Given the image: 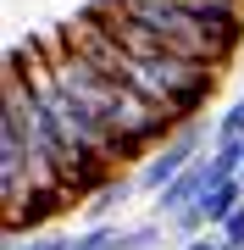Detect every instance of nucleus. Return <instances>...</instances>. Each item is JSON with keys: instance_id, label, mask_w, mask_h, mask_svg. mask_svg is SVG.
Instances as JSON below:
<instances>
[{"instance_id": "obj_11", "label": "nucleus", "mask_w": 244, "mask_h": 250, "mask_svg": "<svg viewBox=\"0 0 244 250\" xmlns=\"http://www.w3.org/2000/svg\"><path fill=\"white\" fill-rule=\"evenodd\" d=\"M239 178H244V172H239Z\"/></svg>"}, {"instance_id": "obj_1", "label": "nucleus", "mask_w": 244, "mask_h": 250, "mask_svg": "<svg viewBox=\"0 0 244 250\" xmlns=\"http://www.w3.org/2000/svg\"><path fill=\"white\" fill-rule=\"evenodd\" d=\"M39 50H45V62H50V72H56V83H61V95L78 100L106 134H117V145L128 150V161H145L150 150H161V145L183 128L172 111H161L155 100H145L139 89H128L122 78L100 72L89 56H78L61 34L45 39Z\"/></svg>"}, {"instance_id": "obj_8", "label": "nucleus", "mask_w": 244, "mask_h": 250, "mask_svg": "<svg viewBox=\"0 0 244 250\" xmlns=\"http://www.w3.org/2000/svg\"><path fill=\"white\" fill-rule=\"evenodd\" d=\"M6 250H67V233H28V239H6Z\"/></svg>"}, {"instance_id": "obj_6", "label": "nucleus", "mask_w": 244, "mask_h": 250, "mask_svg": "<svg viewBox=\"0 0 244 250\" xmlns=\"http://www.w3.org/2000/svg\"><path fill=\"white\" fill-rule=\"evenodd\" d=\"M161 233H167L161 217H150V223H128L117 233V250H161Z\"/></svg>"}, {"instance_id": "obj_4", "label": "nucleus", "mask_w": 244, "mask_h": 250, "mask_svg": "<svg viewBox=\"0 0 244 250\" xmlns=\"http://www.w3.org/2000/svg\"><path fill=\"white\" fill-rule=\"evenodd\" d=\"M222 178H227V172L217 167V156L206 150V156H194V161H189V167H183V172H178V178H172V184H167V189H161V195H155L150 206H155V217H161V223H172L178 211L200 206V200H206V195H211V189H217Z\"/></svg>"}, {"instance_id": "obj_5", "label": "nucleus", "mask_w": 244, "mask_h": 250, "mask_svg": "<svg viewBox=\"0 0 244 250\" xmlns=\"http://www.w3.org/2000/svg\"><path fill=\"white\" fill-rule=\"evenodd\" d=\"M239 206H244V178H222L206 200H200V217H206V228H222Z\"/></svg>"}, {"instance_id": "obj_9", "label": "nucleus", "mask_w": 244, "mask_h": 250, "mask_svg": "<svg viewBox=\"0 0 244 250\" xmlns=\"http://www.w3.org/2000/svg\"><path fill=\"white\" fill-rule=\"evenodd\" d=\"M217 233H222V245H233V250H244V206H239L233 217H227V223H222Z\"/></svg>"}, {"instance_id": "obj_2", "label": "nucleus", "mask_w": 244, "mask_h": 250, "mask_svg": "<svg viewBox=\"0 0 244 250\" xmlns=\"http://www.w3.org/2000/svg\"><path fill=\"white\" fill-rule=\"evenodd\" d=\"M111 6L128 11L133 22H145L150 34H161L167 45L178 50V56H189V62H206V67H217V72L233 62V45H227L211 22H200L194 11H183L178 0H111Z\"/></svg>"}, {"instance_id": "obj_10", "label": "nucleus", "mask_w": 244, "mask_h": 250, "mask_svg": "<svg viewBox=\"0 0 244 250\" xmlns=\"http://www.w3.org/2000/svg\"><path fill=\"white\" fill-rule=\"evenodd\" d=\"M183 250H227V245H222V233H200V239H189Z\"/></svg>"}, {"instance_id": "obj_3", "label": "nucleus", "mask_w": 244, "mask_h": 250, "mask_svg": "<svg viewBox=\"0 0 244 250\" xmlns=\"http://www.w3.org/2000/svg\"><path fill=\"white\" fill-rule=\"evenodd\" d=\"M211 145H217V123H200V117H194V123H183L178 134L161 145V150H150L145 161H139V172H133V178H139V195L155 200V195H161V189L178 178L194 156H206Z\"/></svg>"}, {"instance_id": "obj_7", "label": "nucleus", "mask_w": 244, "mask_h": 250, "mask_svg": "<svg viewBox=\"0 0 244 250\" xmlns=\"http://www.w3.org/2000/svg\"><path fill=\"white\" fill-rule=\"evenodd\" d=\"M217 139H244V95L217 117Z\"/></svg>"}]
</instances>
